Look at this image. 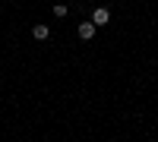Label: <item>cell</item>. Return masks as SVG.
Instances as JSON below:
<instances>
[{"label":"cell","instance_id":"6da1fadb","mask_svg":"<svg viewBox=\"0 0 158 142\" xmlns=\"http://www.w3.org/2000/svg\"><path fill=\"white\" fill-rule=\"evenodd\" d=\"M108 19H111V13L104 6H98L95 13H92V25H95V29H98V25H108Z\"/></svg>","mask_w":158,"mask_h":142},{"label":"cell","instance_id":"7a4b0ae2","mask_svg":"<svg viewBox=\"0 0 158 142\" xmlns=\"http://www.w3.org/2000/svg\"><path fill=\"white\" fill-rule=\"evenodd\" d=\"M92 35H95V25H92V22H79V38H82V41H89Z\"/></svg>","mask_w":158,"mask_h":142},{"label":"cell","instance_id":"3957f363","mask_svg":"<svg viewBox=\"0 0 158 142\" xmlns=\"http://www.w3.org/2000/svg\"><path fill=\"white\" fill-rule=\"evenodd\" d=\"M32 35L38 38V41H44V38L51 35V29H48V25H35V29H32Z\"/></svg>","mask_w":158,"mask_h":142}]
</instances>
